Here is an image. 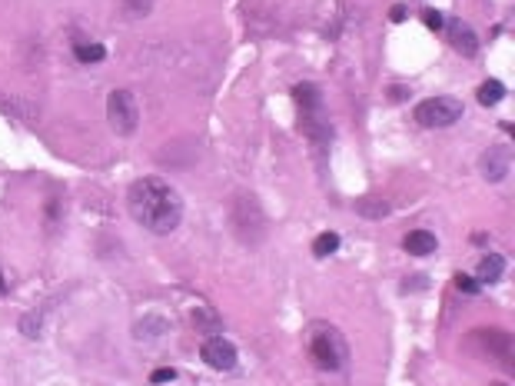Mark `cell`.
<instances>
[{
	"label": "cell",
	"instance_id": "obj_1",
	"mask_svg": "<svg viewBox=\"0 0 515 386\" xmlns=\"http://www.w3.org/2000/svg\"><path fill=\"white\" fill-rule=\"evenodd\" d=\"M130 216L156 236H167L183 220V200L167 180L160 177H140L127 193Z\"/></svg>",
	"mask_w": 515,
	"mask_h": 386
},
{
	"label": "cell",
	"instance_id": "obj_2",
	"mask_svg": "<svg viewBox=\"0 0 515 386\" xmlns=\"http://www.w3.org/2000/svg\"><path fill=\"white\" fill-rule=\"evenodd\" d=\"M309 360L326 373L343 370L349 363V346H346L343 333L329 323H313V330H309Z\"/></svg>",
	"mask_w": 515,
	"mask_h": 386
},
{
	"label": "cell",
	"instance_id": "obj_3",
	"mask_svg": "<svg viewBox=\"0 0 515 386\" xmlns=\"http://www.w3.org/2000/svg\"><path fill=\"white\" fill-rule=\"evenodd\" d=\"M293 97H296V104H300V127L302 133L316 144V147H329V140H333V127H329V120H326V113H322V97L320 90L313 84H300L293 90Z\"/></svg>",
	"mask_w": 515,
	"mask_h": 386
},
{
	"label": "cell",
	"instance_id": "obj_4",
	"mask_svg": "<svg viewBox=\"0 0 515 386\" xmlns=\"http://www.w3.org/2000/svg\"><path fill=\"white\" fill-rule=\"evenodd\" d=\"M233 230L250 247H256L259 240L266 236V216H263L253 193H239L237 200H233Z\"/></svg>",
	"mask_w": 515,
	"mask_h": 386
},
{
	"label": "cell",
	"instance_id": "obj_5",
	"mask_svg": "<svg viewBox=\"0 0 515 386\" xmlns=\"http://www.w3.org/2000/svg\"><path fill=\"white\" fill-rule=\"evenodd\" d=\"M462 113H466V107L455 97H429L416 107V120L429 130H442L452 127L455 120H462Z\"/></svg>",
	"mask_w": 515,
	"mask_h": 386
},
{
	"label": "cell",
	"instance_id": "obj_6",
	"mask_svg": "<svg viewBox=\"0 0 515 386\" xmlns=\"http://www.w3.org/2000/svg\"><path fill=\"white\" fill-rule=\"evenodd\" d=\"M107 120L120 137L136 133V127H140V107H136V97L130 90H113L107 97Z\"/></svg>",
	"mask_w": 515,
	"mask_h": 386
},
{
	"label": "cell",
	"instance_id": "obj_7",
	"mask_svg": "<svg viewBox=\"0 0 515 386\" xmlns=\"http://www.w3.org/2000/svg\"><path fill=\"white\" fill-rule=\"evenodd\" d=\"M200 356H203V363L213 366V370H233L237 366V346L230 343V340H223L219 333H213L206 343H203V350H200Z\"/></svg>",
	"mask_w": 515,
	"mask_h": 386
},
{
	"label": "cell",
	"instance_id": "obj_8",
	"mask_svg": "<svg viewBox=\"0 0 515 386\" xmlns=\"http://www.w3.org/2000/svg\"><path fill=\"white\" fill-rule=\"evenodd\" d=\"M479 167H482V177H486V180L499 183V180H505V173L512 167V153L505 150V147H489V150L482 153Z\"/></svg>",
	"mask_w": 515,
	"mask_h": 386
},
{
	"label": "cell",
	"instance_id": "obj_9",
	"mask_svg": "<svg viewBox=\"0 0 515 386\" xmlns=\"http://www.w3.org/2000/svg\"><path fill=\"white\" fill-rule=\"evenodd\" d=\"M446 30H449V43L462 54V57H475L479 54V37L472 34V27L462 21H449L446 23Z\"/></svg>",
	"mask_w": 515,
	"mask_h": 386
},
{
	"label": "cell",
	"instance_id": "obj_10",
	"mask_svg": "<svg viewBox=\"0 0 515 386\" xmlns=\"http://www.w3.org/2000/svg\"><path fill=\"white\" fill-rule=\"evenodd\" d=\"M403 247H406L412 257H429L432 250L439 247V240H435V234H429V230H412V234H406Z\"/></svg>",
	"mask_w": 515,
	"mask_h": 386
},
{
	"label": "cell",
	"instance_id": "obj_11",
	"mask_svg": "<svg viewBox=\"0 0 515 386\" xmlns=\"http://www.w3.org/2000/svg\"><path fill=\"white\" fill-rule=\"evenodd\" d=\"M356 214L363 220H383V216H389V200H383V196H359L356 200Z\"/></svg>",
	"mask_w": 515,
	"mask_h": 386
},
{
	"label": "cell",
	"instance_id": "obj_12",
	"mask_svg": "<svg viewBox=\"0 0 515 386\" xmlns=\"http://www.w3.org/2000/svg\"><path fill=\"white\" fill-rule=\"evenodd\" d=\"M502 273H505V260L499 253H489V257L479 260V280L482 283H495V280H502Z\"/></svg>",
	"mask_w": 515,
	"mask_h": 386
},
{
	"label": "cell",
	"instance_id": "obj_13",
	"mask_svg": "<svg viewBox=\"0 0 515 386\" xmlns=\"http://www.w3.org/2000/svg\"><path fill=\"white\" fill-rule=\"evenodd\" d=\"M77 60L80 64H100V60H107V47L104 43H77Z\"/></svg>",
	"mask_w": 515,
	"mask_h": 386
},
{
	"label": "cell",
	"instance_id": "obj_14",
	"mask_svg": "<svg viewBox=\"0 0 515 386\" xmlns=\"http://www.w3.org/2000/svg\"><path fill=\"white\" fill-rule=\"evenodd\" d=\"M502 97H505V87L499 84V80H486V84L479 87V104L482 107H495Z\"/></svg>",
	"mask_w": 515,
	"mask_h": 386
},
{
	"label": "cell",
	"instance_id": "obj_15",
	"mask_svg": "<svg viewBox=\"0 0 515 386\" xmlns=\"http://www.w3.org/2000/svg\"><path fill=\"white\" fill-rule=\"evenodd\" d=\"M336 250H339V234H320L316 243H313V253H316V257H329V253H336Z\"/></svg>",
	"mask_w": 515,
	"mask_h": 386
},
{
	"label": "cell",
	"instance_id": "obj_16",
	"mask_svg": "<svg viewBox=\"0 0 515 386\" xmlns=\"http://www.w3.org/2000/svg\"><path fill=\"white\" fill-rule=\"evenodd\" d=\"M193 323H196V330H200V333H216V330L223 326V323H219V317H216V313H210V310H196Z\"/></svg>",
	"mask_w": 515,
	"mask_h": 386
},
{
	"label": "cell",
	"instance_id": "obj_17",
	"mask_svg": "<svg viewBox=\"0 0 515 386\" xmlns=\"http://www.w3.org/2000/svg\"><path fill=\"white\" fill-rule=\"evenodd\" d=\"M150 3H153V0H123V7H127V14H130V17L150 14Z\"/></svg>",
	"mask_w": 515,
	"mask_h": 386
},
{
	"label": "cell",
	"instance_id": "obj_18",
	"mask_svg": "<svg viewBox=\"0 0 515 386\" xmlns=\"http://www.w3.org/2000/svg\"><path fill=\"white\" fill-rule=\"evenodd\" d=\"M170 380H176V373L173 370H153V376H150V383H170Z\"/></svg>",
	"mask_w": 515,
	"mask_h": 386
},
{
	"label": "cell",
	"instance_id": "obj_19",
	"mask_svg": "<svg viewBox=\"0 0 515 386\" xmlns=\"http://www.w3.org/2000/svg\"><path fill=\"white\" fill-rule=\"evenodd\" d=\"M455 286H459V290H466V293H475V290H479V280H472V277H455Z\"/></svg>",
	"mask_w": 515,
	"mask_h": 386
},
{
	"label": "cell",
	"instance_id": "obj_20",
	"mask_svg": "<svg viewBox=\"0 0 515 386\" xmlns=\"http://www.w3.org/2000/svg\"><path fill=\"white\" fill-rule=\"evenodd\" d=\"M426 27H432V30H439V27H446V21H442V14H435V10H426Z\"/></svg>",
	"mask_w": 515,
	"mask_h": 386
},
{
	"label": "cell",
	"instance_id": "obj_21",
	"mask_svg": "<svg viewBox=\"0 0 515 386\" xmlns=\"http://www.w3.org/2000/svg\"><path fill=\"white\" fill-rule=\"evenodd\" d=\"M389 17H392V21H403V17H406V7H396V10L389 14Z\"/></svg>",
	"mask_w": 515,
	"mask_h": 386
},
{
	"label": "cell",
	"instance_id": "obj_22",
	"mask_svg": "<svg viewBox=\"0 0 515 386\" xmlns=\"http://www.w3.org/2000/svg\"><path fill=\"white\" fill-rule=\"evenodd\" d=\"M3 293H7V286H3V280H0V297H3Z\"/></svg>",
	"mask_w": 515,
	"mask_h": 386
}]
</instances>
